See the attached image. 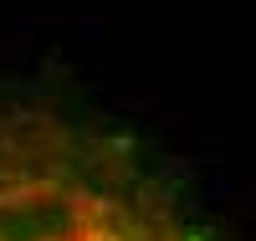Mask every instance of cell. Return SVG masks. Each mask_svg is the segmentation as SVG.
Returning a JSON list of instances; mask_svg holds the SVG:
<instances>
[{
    "label": "cell",
    "mask_w": 256,
    "mask_h": 241,
    "mask_svg": "<svg viewBox=\"0 0 256 241\" xmlns=\"http://www.w3.org/2000/svg\"><path fill=\"white\" fill-rule=\"evenodd\" d=\"M0 241H190V231L102 128L0 93Z\"/></svg>",
    "instance_id": "6da1fadb"
}]
</instances>
